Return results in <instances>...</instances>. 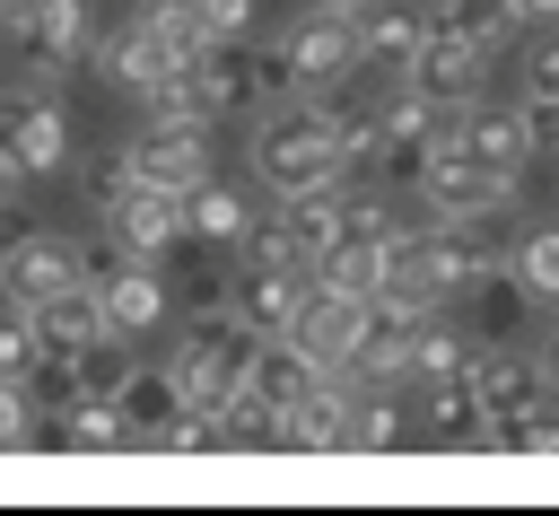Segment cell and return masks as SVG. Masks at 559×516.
<instances>
[{
	"label": "cell",
	"mask_w": 559,
	"mask_h": 516,
	"mask_svg": "<svg viewBox=\"0 0 559 516\" xmlns=\"http://www.w3.org/2000/svg\"><path fill=\"white\" fill-rule=\"evenodd\" d=\"M245 166H253L280 201H288V192H314V184H341V175H349L341 105H323L314 87L262 105V114H253V140H245Z\"/></svg>",
	"instance_id": "6da1fadb"
},
{
	"label": "cell",
	"mask_w": 559,
	"mask_h": 516,
	"mask_svg": "<svg viewBox=\"0 0 559 516\" xmlns=\"http://www.w3.org/2000/svg\"><path fill=\"white\" fill-rule=\"evenodd\" d=\"M253 350H262V332H253L236 306H218V297H210V306H192V315H183V332H175V359H166V367H175V385H183V402H192V411H218V402L245 385Z\"/></svg>",
	"instance_id": "7a4b0ae2"
},
{
	"label": "cell",
	"mask_w": 559,
	"mask_h": 516,
	"mask_svg": "<svg viewBox=\"0 0 559 516\" xmlns=\"http://www.w3.org/2000/svg\"><path fill=\"white\" fill-rule=\"evenodd\" d=\"M70 166V122H61V96L52 79H26V87H0V184H35V175H61Z\"/></svg>",
	"instance_id": "3957f363"
},
{
	"label": "cell",
	"mask_w": 559,
	"mask_h": 516,
	"mask_svg": "<svg viewBox=\"0 0 559 516\" xmlns=\"http://www.w3.org/2000/svg\"><path fill=\"white\" fill-rule=\"evenodd\" d=\"M419 201H428L437 219H489V210H507V201H515V175H507V166H489V157H472L463 140H428Z\"/></svg>",
	"instance_id": "277c9868"
},
{
	"label": "cell",
	"mask_w": 559,
	"mask_h": 516,
	"mask_svg": "<svg viewBox=\"0 0 559 516\" xmlns=\"http://www.w3.org/2000/svg\"><path fill=\"white\" fill-rule=\"evenodd\" d=\"M288 52H297V70H306V87H332V79H349L367 52H358V0H314L288 35H280Z\"/></svg>",
	"instance_id": "5b68a950"
},
{
	"label": "cell",
	"mask_w": 559,
	"mask_h": 516,
	"mask_svg": "<svg viewBox=\"0 0 559 516\" xmlns=\"http://www.w3.org/2000/svg\"><path fill=\"white\" fill-rule=\"evenodd\" d=\"M419 271H428L445 297H463V289H480V280L498 271V245H489L480 219H437V210H428V227H419Z\"/></svg>",
	"instance_id": "8992f818"
},
{
	"label": "cell",
	"mask_w": 559,
	"mask_h": 516,
	"mask_svg": "<svg viewBox=\"0 0 559 516\" xmlns=\"http://www.w3.org/2000/svg\"><path fill=\"white\" fill-rule=\"evenodd\" d=\"M349 420H358V376H349V367H323V376L280 411V446H306V455L349 446Z\"/></svg>",
	"instance_id": "52a82bcc"
},
{
	"label": "cell",
	"mask_w": 559,
	"mask_h": 516,
	"mask_svg": "<svg viewBox=\"0 0 559 516\" xmlns=\"http://www.w3.org/2000/svg\"><path fill=\"white\" fill-rule=\"evenodd\" d=\"M9 44H17L26 79H61L79 52H96V17H87V0H44L35 26H17Z\"/></svg>",
	"instance_id": "ba28073f"
},
{
	"label": "cell",
	"mask_w": 559,
	"mask_h": 516,
	"mask_svg": "<svg viewBox=\"0 0 559 516\" xmlns=\"http://www.w3.org/2000/svg\"><path fill=\"white\" fill-rule=\"evenodd\" d=\"M70 280H79V245H70V236L35 227V236L0 245V289H9L17 306H44V297H52V289H70Z\"/></svg>",
	"instance_id": "9c48e42d"
},
{
	"label": "cell",
	"mask_w": 559,
	"mask_h": 516,
	"mask_svg": "<svg viewBox=\"0 0 559 516\" xmlns=\"http://www.w3.org/2000/svg\"><path fill=\"white\" fill-rule=\"evenodd\" d=\"M105 219H114V236H122L131 254H148V262L175 254V245H192V236H183V192H166V184H131Z\"/></svg>",
	"instance_id": "30bf717a"
},
{
	"label": "cell",
	"mask_w": 559,
	"mask_h": 516,
	"mask_svg": "<svg viewBox=\"0 0 559 516\" xmlns=\"http://www.w3.org/2000/svg\"><path fill=\"white\" fill-rule=\"evenodd\" d=\"M297 341H306L323 367H349L358 341H367V297H349V289H306V306H297Z\"/></svg>",
	"instance_id": "8fae6325"
},
{
	"label": "cell",
	"mask_w": 559,
	"mask_h": 516,
	"mask_svg": "<svg viewBox=\"0 0 559 516\" xmlns=\"http://www.w3.org/2000/svg\"><path fill=\"white\" fill-rule=\"evenodd\" d=\"M192 79H201V96H210V114L227 122V114H262V44H210L201 61H192Z\"/></svg>",
	"instance_id": "7c38bea8"
},
{
	"label": "cell",
	"mask_w": 559,
	"mask_h": 516,
	"mask_svg": "<svg viewBox=\"0 0 559 516\" xmlns=\"http://www.w3.org/2000/svg\"><path fill=\"white\" fill-rule=\"evenodd\" d=\"M419 44H428V9H402V0H367V9H358V52H367V70L402 79V70L419 61Z\"/></svg>",
	"instance_id": "4fadbf2b"
},
{
	"label": "cell",
	"mask_w": 559,
	"mask_h": 516,
	"mask_svg": "<svg viewBox=\"0 0 559 516\" xmlns=\"http://www.w3.org/2000/svg\"><path fill=\"white\" fill-rule=\"evenodd\" d=\"M480 70H489V52H480V44L437 35V26H428V44H419V61H411L402 79H419L437 105H480Z\"/></svg>",
	"instance_id": "5bb4252c"
},
{
	"label": "cell",
	"mask_w": 559,
	"mask_h": 516,
	"mask_svg": "<svg viewBox=\"0 0 559 516\" xmlns=\"http://www.w3.org/2000/svg\"><path fill=\"white\" fill-rule=\"evenodd\" d=\"M131 166H140V184H166V192H201L210 184V131H140L131 140Z\"/></svg>",
	"instance_id": "9a60e30c"
},
{
	"label": "cell",
	"mask_w": 559,
	"mask_h": 516,
	"mask_svg": "<svg viewBox=\"0 0 559 516\" xmlns=\"http://www.w3.org/2000/svg\"><path fill=\"white\" fill-rule=\"evenodd\" d=\"M454 140H463L472 157L507 166V175H524V166H533V149H542V131H533V114H524V105H472Z\"/></svg>",
	"instance_id": "2e32d148"
},
{
	"label": "cell",
	"mask_w": 559,
	"mask_h": 516,
	"mask_svg": "<svg viewBox=\"0 0 559 516\" xmlns=\"http://www.w3.org/2000/svg\"><path fill=\"white\" fill-rule=\"evenodd\" d=\"M306 289H314L306 271H245V280L227 289V306H236V315H245V324L271 341V332H297V306H306Z\"/></svg>",
	"instance_id": "e0dca14e"
},
{
	"label": "cell",
	"mask_w": 559,
	"mask_h": 516,
	"mask_svg": "<svg viewBox=\"0 0 559 516\" xmlns=\"http://www.w3.org/2000/svg\"><path fill=\"white\" fill-rule=\"evenodd\" d=\"M35 324H44V341H52V350H96V341L114 332V315H105V289H87V280L52 289V297L35 306Z\"/></svg>",
	"instance_id": "ac0fdd59"
},
{
	"label": "cell",
	"mask_w": 559,
	"mask_h": 516,
	"mask_svg": "<svg viewBox=\"0 0 559 516\" xmlns=\"http://www.w3.org/2000/svg\"><path fill=\"white\" fill-rule=\"evenodd\" d=\"M280 219H288V236H297V254L306 262H323L341 236H349V192L341 184H314V192H288L280 201Z\"/></svg>",
	"instance_id": "d6986e66"
},
{
	"label": "cell",
	"mask_w": 559,
	"mask_h": 516,
	"mask_svg": "<svg viewBox=\"0 0 559 516\" xmlns=\"http://www.w3.org/2000/svg\"><path fill=\"white\" fill-rule=\"evenodd\" d=\"M384 271H393V236H341L323 262H306L314 289H349V297H376Z\"/></svg>",
	"instance_id": "ffe728a7"
},
{
	"label": "cell",
	"mask_w": 559,
	"mask_h": 516,
	"mask_svg": "<svg viewBox=\"0 0 559 516\" xmlns=\"http://www.w3.org/2000/svg\"><path fill=\"white\" fill-rule=\"evenodd\" d=\"M105 315H114V332H131V341H140V332H157V324L175 315V289L157 280V262H148V254H140L122 280H105Z\"/></svg>",
	"instance_id": "44dd1931"
},
{
	"label": "cell",
	"mask_w": 559,
	"mask_h": 516,
	"mask_svg": "<svg viewBox=\"0 0 559 516\" xmlns=\"http://www.w3.org/2000/svg\"><path fill=\"white\" fill-rule=\"evenodd\" d=\"M463 306H472V341H515L524 324H533V289H524V271L507 262V271H489L480 289H463Z\"/></svg>",
	"instance_id": "7402d4cb"
},
{
	"label": "cell",
	"mask_w": 559,
	"mask_h": 516,
	"mask_svg": "<svg viewBox=\"0 0 559 516\" xmlns=\"http://www.w3.org/2000/svg\"><path fill=\"white\" fill-rule=\"evenodd\" d=\"M314 376H323V359H314V350H306L297 332H271V341L253 350V367H245V385H253L262 402H280V411H288V402H297V394H306Z\"/></svg>",
	"instance_id": "603a6c76"
},
{
	"label": "cell",
	"mask_w": 559,
	"mask_h": 516,
	"mask_svg": "<svg viewBox=\"0 0 559 516\" xmlns=\"http://www.w3.org/2000/svg\"><path fill=\"white\" fill-rule=\"evenodd\" d=\"M472 367H480V341L454 332L445 315H428L411 332V385H445V376H472Z\"/></svg>",
	"instance_id": "cb8c5ba5"
},
{
	"label": "cell",
	"mask_w": 559,
	"mask_h": 516,
	"mask_svg": "<svg viewBox=\"0 0 559 516\" xmlns=\"http://www.w3.org/2000/svg\"><path fill=\"white\" fill-rule=\"evenodd\" d=\"M114 402H122V420H131V446H148V437L183 411V385H175V367H131Z\"/></svg>",
	"instance_id": "d4e9b609"
},
{
	"label": "cell",
	"mask_w": 559,
	"mask_h": 516,
	"mask_svg": "<svg viewBox=\"0 0 559 516\" xmlns=\"http://www.w3.org/2000/svg\"><path fill=\"white\" fill-rule=\"evenodd\" d=\"M428 437H445V446H480V437H489L480 376H445V385H428Z\"/></svg>",
	"instance_id": "484cf974"
},
{
	"label": "cell",
	"mask_w": 559,
	"mask_h": 516,
	"mask_svg": "<svg viewBox=\"0 0 559 516\" xmlns=\"http://www.w3.org/2000/svg\"><path fill=\"white\" fill-rule=\"evenodd\" d=\"M245 227H253V210H245L227 184H201V192H183V236H192V245L227 254V245H245Z\"/></svg>",
	"instance_id": "4316f807"
},
{
	"label": "cell",
	"mask_w": 559,
	"mask_h": 516,
	"mask_svg": "<svg viewBox=\"0 0 559 516\" xmlns=\"http://www.w3.org/2000/svg\"><path fill=\"white\" fill-rule=\"evenodd\" d=\"M52 437H61V446L105 455V446H131V420H122V402H114V394H79V402L52 420Z\"/></svg>",
	"instance_id": "83f0119b"
},
{
	"label": "cell",
	"mask_w": 559,
	"mask_h": 516,
	"mask_svg": "<svg viewBox=\"0 0 559 516\" xmlns=\"http://www.w3.org/2000/svg\"><path fill=\"white\" fill-rule=\"evenodd\" d=\"M428 26H437V35H463V44H480V52H498L524 17H515V0H445V9H428Z\"/></svg>",
	"instance_id": "f1b7e54d"
},
{
	"label": "cell",
	"mask_w": 559,
	"mask_h": 516,
	"mask_svg": "<svg viewBox=\"0 0 559 516\" xmlns=\"http://www.w3.org/2000/svg\"><path fill=\"white\" fill-rule=\"evenodd\" d=\"M218 446H280V402H262L253 385H236L218 402Z\"/></svg>",
	"instance_id": "f546056e"
},
{
	"label": "cell",
	"mask_w": 559,
	"mask_h": 516,
	"mask_svg": "<svg viewBox=\"0 0 559 516\" xmlns=\"http://www.w3.org/2000/svg\"><path fill=\"white\" fill-rule=\"evenodd\" d=\"M140 105H148V122H157V131H210V122H218L192 70H183V79H166V87H148Z\"/></svg>",
	"instance_id": "4dcf8cb0"
},
{
	"label": "cell",
	"mask_w": 559,
	"mask_h": 516,
	"mask_svg": "<svg viewBox=\"0 0 559 516\" xmlns=\"http://www.w3.org/2000/svg\"><path fill=\"white\" fill-rule=\"evenodd\" d=\"M44 350H52V341H44L35 306H17V297H9V306H0V376H9V385H26Z\"/></svg>",
	"instance_id": "1f68e13d"
},
{
	"label": "cell",
	"mask_w": 559,
	"mask_h": 516,
	"mask_svg": "<svg viewBox=\"0 0 559 516\" xmlns=\"http://www.w3.org/2000/svg\"><path fill=\"white\" fill-rule=\"evenodd\" d=\"M26 394H35V411H44V420H61V411L87 394V376H79V350H44V359H35V376H26Z\"/></svg>",
	"instance_id": "d6a6232c"
},
{
	"label": "cell",
	"mask_w": 559,
	"mask_h": 516,
	"mask_svg": "<svg viewBox=\"0 0 559 516\" xmlns=\"http://www.w3.org/2000/svg\"><path fill=\"white\" fill-rule=\"evenodd\" d=\"M402 437H411V429H402V402H393L384 385H358V420H349V446H376V455H384V446H402Z\"/></svg>",
	"instance_id": "836d02e7"
},
{
	"label": "cell",
	"mask_w": 559,
	"mask_h": 516,
	"mask_svg": "<svg viewBox=\"0 0 559 516\" xmlns=\"http://www.w3.org/2000/svg\"><path fill=\"white\" fill-rule=\"evenodd\" d=\"M515 271H524V289H533V297H550V306H559V219L524 227V245H515Z\"/></svg>",
	"instance_id": "e575fe53"
},
{
	"label": "cell",
	"mask_w": 559,
	"mask_h": 516,
	"mask_svg": "<svg viewBox=\"0 0 559 516\" xmlns=\"http://www.w3.org/2000/svg\"><path fill=\"white\" fill-rule=\"evenodd\" d=\"M79 184H87V201H96V210H114V201L140 184V166H131V149H96V157L79 166Z\"/></svg>",
	"instance_id": "d590c367"
},
{
	"label": "cell",
	"mask_w": 559,
	"mask_h": 516,
	"mask_svg": "<svg viewBox=\"0 0 559 516\" xmlns=\"http://www.w3.org/2000/svg\"><path fill=\"white\" fill-rule=\"evenodd\" d=\"M245 262H253V271H306L288 219H253V227H245Z\"/></svg>",
	"instance_id": "8d00e7d4"
},
{
	"label": "cell",
	"mask_w": 559,
	"mask_h": 516,
	"mask_svg": "<svg viewBox=\"0 0 559 516\" xmlns=\"http://www.w3.org/2000/svg\"><path fill=\"white\" fill-rule=\"evenodd\" d=\"M131 262H140V254H131V245L114 236V219H105L96 236H79V280H87V289H105V280H122Z\"/></svg>",
	"instance_id": "74e56055"
},
{
	"label": "cell",
	"mask_w": 559,
	"mask_h": 516,
	"mask_svg": "<svg viewBox=\"0 0 559 516\" xmlns=\"http://www.w3.org/2000/svg\"><path fill=\"white\" fill-rule=\"evenodd\" d=\"M79 376H87V394H122V376H131V332H105L96 350H79Z\"/></svg>",
	"instance_id": "f35d334b"
},
{
	"label": "cell",
	"mask_w": 559,
	"mask_h": 516,
	"mask_svg": "<svg viewBox=\"0 0 559 516\" xmlns=\"http://www.w3.org/2000/svg\"><path fill=\"white\" fill-rule=\"evenodd\" d=\"M35 437H52V420L35 411V394H26V385H9V376H0V446H35Z\"/></svg>",
	"instance_id": "ab89813d"
},
{
	"label": "cell",
	"mask_w": 559,
	"mask_h": 516,
	"mask_svg": "<svg viewBox=\"0 0 559 516\" xmlns=\"http://www.w3.org/2000/svg\"><path fill=\"white\" fill-rule=\"evenodd\" d=\"M480 446H524V455H559V420H550V411H533V420H515V429H489Z\"/></svg>",
	"instance_id": "60d3db41"
},
{
	"label": "cell",
	"mask_w": 559,
	"mask_h": 516,
	"mask_svg": "<svg viewBox=\"0 0 559 516\" xmlns=\"http://www.w3.org/2000/svg\"><path fill=\"white\" fill-rule=\"evenodd\" d=\"M192 17L210 26V44H236V35H253V0H192Z\"/></svg>",
	"instance_id": "b9f144b4"
},
{
	"label": "cell",
	"mask_w": 559,
	"mask_h": 516,
	"mask_svg": "<svg viewBox=\"0 0 559 516\" xmlns=\"http://www.w3.org/2000/svg\"><path fill=\"white\" fill-rule=\"evenodd\" d=\"M524 105H559V44H533V61H524Z\"/></svg>",
	"instance_id": "7bdbcfd3"
},
{
	"label": "cell",
	"mask_w": 559,
	"mask_h": 516,
	"mask_svg": "<svg viewBox=\"0 0 559 516\" xmlns=\"http://www.w3.org/2000/svg\"><path fill=\"white\" fill-rule=\"evenodd\" d=\"M349 236H402V227H393V210L376 192H349Z\"/></svg>",
	"instance_id": "ee69618b"
},
{
	"label": "cell",
	"mask_w": 559,
	"mask_h": 516,
	"mask_svg": "<svg viewBox=\"0 0 559 516\" xmlns=\"http://www.w3.org/2000/svg\"><path fill=\"white\" fill-rule=\"evenodd\" d=\"M533 114V131H542V149H559V105H524Z\"/></svg>",
	"instance_id": "f6af8a7d"
},
{
	"label": "cell",
	"mask_w": 559,
	"mask_h": 516,
	"mask_svg": "<svg viewBox=\"0 0 559 516\" xmlns=\"http://www.w3.org/2000/svg\"><path fill=\"white\" fill-rule=\"evenodd\" d=\"M542 376H550V394H559V332L542 341Z\"/></svg>",
	"instance_id": "bcb514c9"
},
{
	"label": "cell",
	"mask_w": 559,
	"mask_h": 516,
	"mask_svg": "<svg viewBox=\"0 0 559 516\" xmlns=\"http://www.w3.org/2000/svg\"><path fill=\"white\" fill-rule=\"evenodd\" d=\"M515 17H559V0H515Z\"/></svg>",
	"instance_id": "7dc6e473"
},
{
	"label": "cell",
	"mask_w": 559,
	"mask_h": 516,
	"mask_svg": "<svg viewBox=\"0 0 559 516\" xmlns=\"http://www.w3.org/2000/svg\"><path fill=\"white\" fill-rule=\"evenodd\" d=\"M0 210H9V184H0Z\"/></svg>",
	"instance_id": "c3c4849f"
}]
</instances>
